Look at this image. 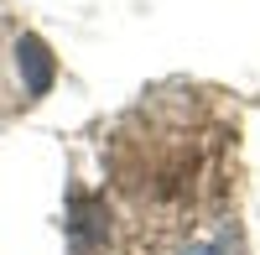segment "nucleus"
Wrapping results in <instances>:
<instances>
[{
	"label": "nucleus",
	"mask_w": 260,
	"mask_h": 255,
	"mask_svg": "<svg viewBox=\"0 0 260 255\" xmlns=\"http://www.w3.org/2000/svg\"><path fill=\"white\" fill-rule=\"evenodd\" d=\"M224 136H234V125H213L192 89L177 99H146L120 125L115 177L141 208V229L177 235L203 219L224 187Z\"/></svg>",
	"instance_id": "obj_1"
},
{
	"label": "nucleus",
	"mask_w": 260,
	"mask_h": 255,
	"mask_svg": "<svg viewBox=\"0 0 260 255\" xmlns=\"http://www.w3.org/2000/svg\"><path fill=\"white\" fill-rule=\"evenodd\" d=\"M21 62H26V94H47V83H52V57L42 52L37 37L21 42Z\"/></svg>",
	"instance_id": "obj_2"
},
{
	"label": "nucleus",
	"mask_w": 260,
	"mask_h": 255,
	"mask_svg": "<svg viewBox=\"0 0 260 255\" xmlns=\"http://www.w3.org/2000/svg\"><path fill=\"white\" fill-rule=\"evenodd\" d=\"M187 255H219V250H208V245H203V250H187Z\"/></svg>",
	"instance_id": "obj_3"
}]
</instances>
